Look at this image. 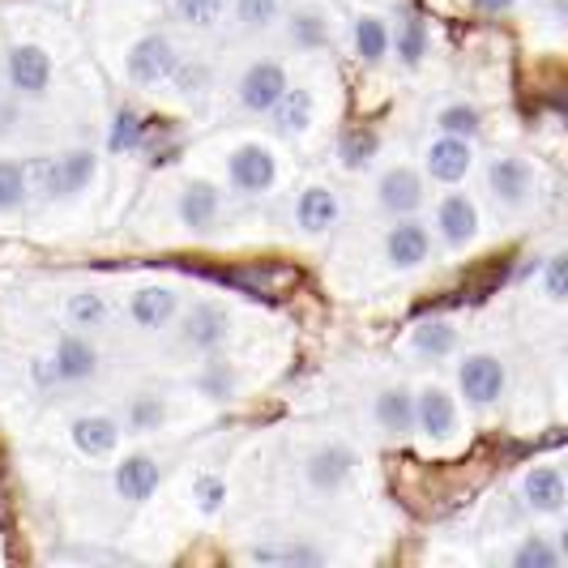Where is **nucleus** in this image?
<instances>
[{"mask_svg":"<svg viewBox=\"0 0 568 568\" xmlns=\"http://www.w3.org/2000/svg\"><path fill=\"white\" fill-rule=\"evenodd\" d=\"M253 560H261V565H321L325 556L308 542H295V547H256Z\"/></svg>","mask_w":568,"mask_h":568,"instance_id":"36","label":"nucleus"},{"mask_svg":"<svg viewBox=\"0 0 568 568\" xmlns=\"http://www.w3.org/2000/svg\"><path fill=\"white\" fill-rule=\"evenodd\" d=\"M376 201H381V210L385 214H415L419 205H424V180H419V171L410 168H389L381 180H376Z\"/></svg>","mask_w":568,"mask_h":568,"instance_id":"11","label":"nucleus"},{"mask_svg":"<svg viewBox=\"0 0 568 568\" xmlns=\"http://www.w3.org/2000/svg\"><path fill=\"white\" fill-rule=\"evenodd\" d=\"M475 9H484V13H505V9H513V0H475Z\"/></svg>","mask_w":568,"mask_h":568,"instance_id":"43","label":"nucleus"},{"mask_svg":"<svg viewBox=\"0 0 568 568\" xmlns=\"http://www.w3.org/2000/svg\"><path fill=\"white\" fill-rule=\"evenodd\" d=\"M69 432H73V445L85 457H108L120 445V424H115L112 415H78Z\"/></svg>","mask_w":568,"mask_h":568,"instance_id":"21","label":"nucleus"},{"mask_svg":"<svg viewBox=\"0 0 568 568\" xmlns=\"http://www.w3.org/2000/svg\"><path fill=\"white\" fill-rule=\"evenodd\" d=\"M197 385L205 389V398H231L235 394V372L227 364H210V368L201 372Z\"/></svg>","mask_w":568,"mask_h":568,"instance_id":"39","label":"nucleus"},{"mask_svg":"<svg viewBox=\"0 0 568 568\" xmlns=\"http://www.w3.org/2000/svg\"><path fill=\"white\" fill-rule=\"evenodd\" d=\"M521 500H526V509L530 513L556 517L568 500L565 470H560V466H551V462H547V466H535V470H526V479H521Z\"/></svg>","mask_w":568,"mask_h":568,"instance_id":"10","label":"nucleus"},{"mask_svg":"<svg viewBox=\"0 0 568 568\" xmlns=\"http://www.w3.org/2000/svg\"><path fill=\"white\" fill-rule=\"evenodd\" d=\"M415 427L424 432V436H436V440H445L449 432L457 427V402L440 389V385H427L415 394Z\"/></svg>","mask_w":568,"mask_h":568,"instance_id":"17","label":"nucleus"},{"mask_svg":"<svg viewBox=\"0 0 568 568\" xmlns=\"http://www.w3.org/2000/svg\"><path fill=\"white\" fill-rule=\"evenodd\" d=\"M470 168H475V150H470L466 138L445 133V138H436V142L427 145V175H432V180L457 184V180H466Z\"/></svg>","mask_w":568,"mask_h":568,"instance_id":"15","label":"nucleus"},{"mask_svg":"<svg viewBox=\"0 0 568 568\" xmlns=\"http://www.w3.org/2000/svg\"><path fill=\"white\" fill-rule=\"evenodd\" d=\"M27 171V189H39L43 197H78L82 189L94 184L99 175V159L90 150H64L60 159L39 154Z\"/></svg>","mask_w":568,"mask_h":568,"instance_id":"1","label":"nucleus"},{"mask_svg":"<svg viewBox=\"0 0 568 568\" xmlns=\"http://www.w3.org/2000/svg\"><path fill=\"white\" fill-rule=\"evenodd\" d=\"M193 500H197L201 513H219L223 500H227V484L219 475H201L197 484H193Z\"/></svg>","mask_w":568,"mask_h":568,"instance_id":"38","label":"nucleus"},{"mask_svg":"<svg viewBox=\"0 0 568 568\" xmlns=\"http://www.w3.org/2000/svg\"><path fill=\"white\" fill-rule=\"evenodd\" d=\"M52 372H57L60 385H82L99 372V351L85 338L69 334V338L57 342V355H52Z\"/></svg>","mask_w":568,"mask_h":568,"instance_id":"19","label":"nucleus"},{"mask_svg":"<svg viewBox=\"0 0 568 568\" xmlns=\"http://www.w3.org/2000/svg\"><path fill=\"white\" fill-rule=\"evenodd\" d=\"M372 415H376V427H381L385 436H398L402 440V436L415 432V394H410L406 385H389V389L376 394Z\"/></svg>","mask_w":568,"mask_h":568,"instance_id":"18","label":"nucleus"},{"mask_svg":"<svg viewBox=\"0 0 568 568\" xmlns=\"http://www.w3.org/2000/svg\"><path fill=\"white\" fill-rule=\"evenodd\" d=\"M175 308H180V300H175V291H168V286H142L129 300V316L142 329H163L171 316H175Z\"/></svg>","mask_w":568,"mask_h":568,"instance_id":"23","label":"nucleus"},{"mask_svg":"<svg viewBox=\"0 0 568 568\" xmlns=\"http://www.w3.org/2000/svg\"><path fill=\"white\" fill-rule=\"evenodd\" d=\"M436 231L449 248H466L479 235V205L466 193H445L436 205Z\"/></svg>","mask_w":568,"mask_h":568,"instance_id":"8","label":"nucleus"},{"mask_svg":"<svg viewBox=\"0 0 568 568\" xmlns=\"http://www.w3.org/2000/svg\"><path fill=\"white\" fill-rule=\"evenodd\" d=\"M283 13V0H235V22L244 30H270Z\"/></svg>","mask_w":568,"mask_h":568,"instance_id":"33","label":"nucleus"},{"mask_svg":"<svg viewBox=\"0 0 568 568\" xmlns=\"http://www.w3.org/2000/svg\"><path fill=\"white\" fill-rule=\"evenodd\" d=\"M115 496L120 500H133V505H142V500H150L154 491H159V484H163V470H159V462L150 454H129L124 462H115Z\"/></svg>","mask_w":568,"mask_h":568,"instance_id":"13","label":"nucleus"},{"mask_svg":"<svg viewBox=\"0 0 568 568\" xmlns=\"http://www.w3.org/2000/svg\"><path fill=\"white\" fill-rule=\"evenodd\" d=\"M389 48H398V60L406 69H415L427 57V27L424 18H406L398 27V39H389Z\"/></svg>","mask_w":568,"mask_h":568,"instance_id":"30","label":"nucleus"},{"mask_svg":"<svg viewBox=\"0 0 568 568\" xmlns=\"http://www.w3.org/2000/svg\"><path fill=\"white\" fill-rule=\"evenodd\" d=\"M487 189H491V197L500 201V205H526V201L535 197V168L526 163V159H491V168H487Z\"/></svg>","mask_w":568,"mask_h":568,"instance_id":"7","label":"nucleus"},{"mask_svg":"<svg viewBox=\"0 0 568 568\" xmlns=\"http://www.w3.org/2000/svg\"><path fill=\"white\" fill-rule=\"evenodd\" d=\"M34 381H39V385H57V372H52V359H34Z\"/></svg>","mask_w":568,"mask_h":568,"instance_id":"42","label":"nucleus"},{"mask_svg":"<svg viewBox=\"0 0 568 568\" xmlns=\"http://www.w3.org/2000/svg\"><path fill=\"white\" fill-rule=\"evenodd\" d=\"M145 142V120L133 108H120L112 124V150H138Z\"/></svg>","mask_w":568,"mask_h":568,"instance_id":"37","label":"nucleus"},{"mask_svg":"<svg viewBox=\"0 0 568 568\" xmlns=\"http://www.w3.org/2000/svg\"><path fill=\"white\" fill-rule=\"evenodd\" d=\"M286 69L278 60H253L248 69H244V78L235 85V94H240V108L253 115H270V108L278 103V94L286 90Z\"/></svg>","mask_w":568,"mask_h":568,"instance_id":"4","label":"nucleus"},{"mask_svg":"<svg viewBox=\"0 0 568 568\" xmlns=\"http://www.w3.org/2000/svg\"><path fill=\"white\" fill-rule=\"evenodd\" d=\"M389 27H385V18H376V13H364V18H355V52L359 60H368V64H381V60L389 57Z\"/></svg>","mask_w":568,"mask_h":568,"instance_id":"25","label":"nucleus"},{"mask_svg":"<svg viewBox=\"0 0 568 568\" xmlns=\"http://www.w3.org/2000/svg\"><path fill=\"white\" fill-rule=\"evenodd\" d=\"M171 82L180 85L184 94H197L201 85L210 82V73H205V64H175V73H171Z\"/></svg>","mask_w":568,"mask_h":568,"instance_id":"41","label":"nucleus"},{"mask_svg":"<svg viewBox=\"0 0 568 568\" xmlns=\"http://www.w3.org/2000/svg\"><path fill=\"white\" fill-rule=\"evenodd\" d=\"M427 253H432V235H427V227L402 214L398 223L389 227V235H385V261H389L394 270H419V265L427 261Z\"/></svg>","mask_w":568,"mask_h":568,"instance_id":"9","label":"nucleus"},{"mask_svg":"<svg viewBox=\"0 0 568 568\" xmlns=\"http://www.w3.org/2000/svg\"><path fill=\"white\" fill-rule=\"evenodd\" d=\"M4 78H9V85H13L18 94L39 99V94L52 85V57H48L39 43H18V48H9V57H4Z\"/></svg>","mask_w":568,"mask_h":568,"instance_id":"6","label":"nucleus"},{"mask_svg":"<svg viewBox=\"0 0 568 568\" xmlns=\"http://www.w3.org/2000/svg\"><path fill=\"white\" fill-rule=\"evenodd\" d=\"M436 124H440V133H454V138H475L479 133V108H470V103H449V108H440L436 115Z\"/></svg>","mask_w":568,"mask_h":568,"instance_id":"34","label":"nucleus"},{"mask_svg":"<svg viewBox=\"0 0 568 568\" xmlns=\"http://www.w3.org/2000/svg\"><path fill=\"white\" fill-rule=\"evenodd\" d=\"M542 286H547V300H556V304H565V295H568L565 253L547 256V270H542Z\"/></svg>","mask_w":568,"mask_h":568,"instance_id":"40","label":"nucleus"},{"mask_svg":"<svg viewBox=\"0 0 568 568\" xmlns=\"http://www.w3.org/2000/svg\"><path fill=\"white\" fill-rule=\"evenodd\" d=\"M175 214L189 231H210L223 214V193L210 180H189L175 197Z\"/></svg>","mask_w":568,"mask_h":568,"instance_id":"12","label":"nucleus"},{"mask_svg":"<svg viewBox=\"0 0 568 568\" xmlns=\"http://www.w3.org/2000/svg\"><path fill=\"white\" fill-rule=\"evenodd\" d=\"M180 338H184V346H193V351H219V346L231 338L227 308H219V304H197L193 313L184 316Z\"/></svg>","mask_w":568,"mask_h":568,"instance_id":"16","label":"nucleus"},{"mask_svg":"<svg viewBox=\"0 0 568 568\" xmlns=\"http://www.w3.org/2000/svg\"><path fill=\"white\" fill-rule=\"evenodd\" d=\"M342 205H338V193L334 189H325V184H313V189H304L300 201H295V223L308 231V235H321V231H329L338 223Z\"/></svg>","mask_w":568,"mask_h":568,"instance_id":"20","label":"nucleus"},{"mask_svg":"<svg viewBox=\"0 0 568 568\" xmlns=\"http://www.w3.org/2000/svg\"><path fill=\"white\" fill-rule=\"evenodd\" d=\"M509 565L513 568H560L565 556H560V547L547 539V535H526V539L513 547Z\"/></svg>","mask_w":568,"mask_h":568,"instance_id":"26","label":"nucleus"},{"mask_svg":"<svg viewBox=\"0 0 568 568\" xmlns=\"http://www.w3.org/2000/svg\"><path fill=\"white\" fill-rule=\"evenodd\" d=\"M313 112H316V99L313 90H304V85H286L283 94H278V103L270 108L278 133H304L313 124Z\"/></svg>","mask_w":568,"mask_h":568,"instance_id":"22","label":"nucleus"},{"mask_svg":"<svg viewBox=\"0 0 568 568\" xmlns=\"http://www.w3.org/2000/svg\"><path fill=\"white\" fill-rule=\"evenodd\" d=\"M27 171L22 163H9V159H0V214H13L22 201H27Z\"/></svg>","mask_w":568,"mask_h":568,"instance_id":"32","label":"nucleus"},{"mask_svg":"<svg viewBox=\"0 0 568 568\" xmlns=\"http://www.w3.org/2000/svg\"><path fill=\"white\" fill-rule=\"evenodd\" d=\"M227 180H231V189H235V193L256 197V193H270V189H274V180H278V163H274V154H270L265 145L248 142L231 154Z\"/></svg>","mask_w":568,"mask_h":568,"instance_id":"5","label":"nucleus"},{"mask_svg":"<svg viewBox=\"0 0 568 568\" xmlns=\"http://www.w3.org/2000/svg\"><path fill=\"white\" fill-rule=\"evenodd\" d=\"M457 385H462V398L470 402V406H491V402L505 398L509 372H505V364H500L496 355L475 351V355H466V359H462V368H457Z\"/></svg>","mask_w":568,"mask_h":568,"instance_id":"2","label":"nucleus"},{"mask_svg":"<svg viewBox=\"0 0 568 568\" xmlns=\"http://www.w3.org/2000/svg\"><path fill=\"white\" fill-rule=\"evenodd\" d=\"M286 34H291L295 48H325L329 43V22L316 9H300V13H291Z\"/></svg>","mask_w":568,"mask_h":568,"instance_id":"29","label":"nucleus"},{"mask_svg":"<svg viewBox=\"0 0 568 568\" xmlns=\"http://www.w3.org/2000/svg\"><path fill=\"white\" fill-rule=\"evenodd\" d=\"M376 150H381V138H376V129H346L342 133V145H338V154H342V168L346 171H364L376 159Z\"/></svg>","mask_w":568,"mask_h":568,"instance_id":"27","label":"nucleus"},{"mask_svg":"<svg viewBox=\"0 0 568 568\" xmlns=\"http://www.w3.org/2000/svg\"><path fill=\"white\" fill-rule=\"evenodd\" d=\"M351 475H355V449L351 445H321L304 466V479L313 491H338Z\"/></svg>","mask_w":568,"mask_h":568,"instance_id":"14","label":"nucleus"},{"mask_svg":"<svg viewBox=\"0 0 568 568\" xmlns=\"http://www.w3.org/2000/svg\"><path fill=\"white\" fill-rule=\"evenodd\" d=\"M454 346H457V329L449 321H424L410 334V351L419 359H445V355H454Z\"/></svg>","mask_w":568,"mask_h":568,"instance_id":"24","label":"nucleus"},{"mask_svg":"<svg viewBox=\"0 0 568 568\" xmlns=\"http://www.w3.org/2000/svg\"><path fill=\"white\" fill-rule=\"evenodd\" d=\"M175 13H180L184 27L214 30L227 13V0H175Z\"/></svg>","mask_w":568,"mask_h":568,"instance_id":"31","label":"nucleus"},{"mask_svg":"<svg viewBox=\"0 0 568 568\" xmlns=\"http://www.w3.org/2000/svg\"><path fill=\"white\" fill-rule=\"evenodd\" d=\"M69 321H73V329H103L112 321V308L99 291H78V295H69Z\"/></svg>","mask_w":568,"mask_h":568,"instance_id":"28","label":"nucleus"},{"mask_svg":"<svg viewBox=\"0 0 568 568\" xmlns=\"http://www.w3.org/2000/svg\"><path fill=\"white\" fill-rule=\"evenodd\" d=\"M175 64H180V57H175V48H171L168 34H142V39L129 48V60H124L129 82H138V85L171 82Z\"/></svg>","mask_w":568,"mask_h":568,"instance_id":"3","label":"nucleus"},{"mask_svg":"<svg viewBox=\"0 0 568 568\" xmlns=\"http://www.w3.org/2000/svg\"><path fill=\"white\" fill-rule=\"evenodd\" d=\"M124 419H129L133 432H159L163 419H168V406H163V398H154V394H138Z\"/></svg>","mask_w":568,"mask_h":568,"instance_id":"35","label":"nucleus"}]
</instances>
